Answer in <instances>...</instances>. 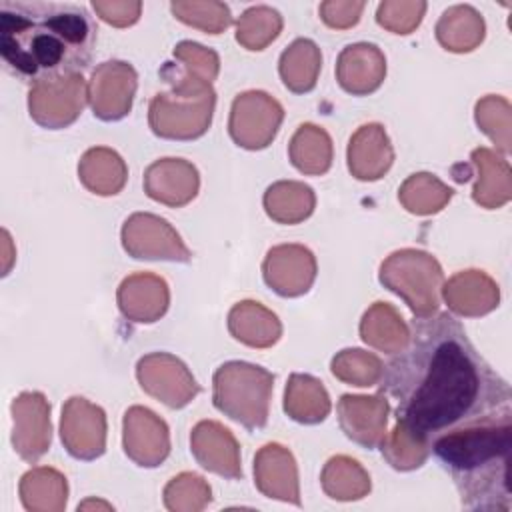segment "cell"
Here are the masks:
<instances>
[{
	"instance_id": "8fae6325",
	"label": "cell",
	"mask_w": 512,
	"mask_h": 512,
	"mask_svg": "<svg viewBox=\"0 0 512 512\" xmlns=\"http://www.w3.org/2000/svg\"><path fill=\"white\" fill-rule=\"evenodd\" d=\"M60 438L76 460H96L106 450V414L82 396L66 400L60 418Z\"/></svg>"
},
{
	"instance_id": "b9f144b4",
	"label": "cell",
	"mask_w": 512,
	"mask_h": 512,
	"mask_svg": "<svg viewBox=\"0 0 512 512\" xmlns=\"http://www.w3.org/2000/svg\"><path fill=\"white\" fill-rule=\"evenodd\" d=\"M88 506H104V508H112L110 504H106V502H94V500H88V502H84V504H78V510H84V508H88Z\"/></svg>"
},
{
	"instance_id": "60d3db41",
	"label": "cell",
	"mask_w": 512,
	"mask_h": 512,
	"mask_svg": "<svg viewBox=\"0 0 512 512\" xmlns=\"http://www.w3.org/2000/svg\"><path fill=\"white\" fill-rule=\"evenodd\" d=\"M380 446H382V454L388 460V464L402 472L420 468L426 462L428 452H430L428 446H424L422 442L412 438L398 424L392 428L390 436H386Z\"/></svg>"
},
{
	"instance_id": "cb8c5ba5",
	"label": "cell",
	"mask_w": 512,
	"mask_h": 512,
	"mask_svg": "<svg viewBox=\"0 0 512 512\" xmlns=\"http://www.w3.org/2000/svg\"><path fill=\"white\" fill-rule=\"evenodd\" d=\"M230 334L252 348H268L278 342L282 334V324L274 312L258 302L244 300L232 306L228 314Z\"/></svg>"
},
{
	"instance_id": "277c9868",
	"label": "cell",
	"mask_w": 512,
	"mask_h": 512,
	"mask_svg": "<svg viewBox=\"0 0 512 512\" xmlns=\"http://www.w3.org/2000/svg\"><path fill=\"white\" fill-rule=\"evenodd\" d=\"M160 74L172 84V90L156 94L150 102L148 122L152 132L168 140L200 138L214 114L216 92L212 84L184 78L168 68H162Z\"/></svg>"
},
{
	"instance_id": "30bf717a",
	"label": "cell",
	"mask_w": 512,
	"mask_h": 512,
	"mask_svg": "<svg viewBox=\"0 0 512 512\" xmlns=\"http://www.w3.org/2000/svg\"><path fill=\"white\" fill-rule=\"evenodd\" d=\"M136 378L146 394L170 408H184L200 392L186 364L166 352L142 356L136 364Z\"/></svg>"
},
{
	"instance_id": "ab89813d",
	"label": "cell",
	"mask_w": 512,
	"mask_h": 512,
	"mask_svg": "<svg viewBox=\"0 0 512 512\" xmlns=\"http://www.w3.org/2000/svg\"><path fill=\"white\" fill-rule=\"evenodd\" d=\"M174 58L180 62L182 68L174 66L172 62H166L164 68H168L184 78L212 84V80L218 76V70H220L218 54L202 44L180 42L174 50Z\"/></svg>"
},
{
	"instance_id": "d590c367",
	"label": "cell",
	"mask_w": 512,
	"mask_h": 512,
	"mask_svg": "<svg viewBox=\"0 0 512 512\" xmlns=\"http://www.w3.org/2000/svg\"><path fill=\"white\" fill-rule=\"evenodd\" d=\"M330 368L338 380L354 386H374L380 382L384 372L380 358L360 348H346L338 352L332 358Z\"/></svg>"
},
{
	"instance_id": "e0dca14e",
	"label": "cell",
	"mask_w": 512,
	"mask_h": 512,
	"mask_svg": "<svg viewBox=\"0 0 512 512\" xmlns=\"http://www.w3.org/2000/svg\"><path fill=\"white\" fill-rule=\"evenodd\" d=\"M190 450L204 470L228 480L242 478L238 442L220 422H198L190 434Z\"/></svg>"
},
{
	"instance_id": "d6986e66",
	"label": "cell",
	"mask_w": 512,
	"mask_h": 512,
	"mask_svg": "<svg viewBox=\"0 0 512 512\" xmlns=\"http://www.w3.org/2000/svg\"><path fill=\"white\" fill-rule=\"evenodd\" d=\"M254 484L266 498L300 506L296 460L288 448L276 442L258 450L254 458Z\"/></svg>"
},
{
	"instance_id": "836d02e7",
	"label": "cell",
	"mask_w": 512,
	"mask_h": 512,
	"mask_svg": "<svg viewBox=\"0 0 512 512\" xmlns=\"http://www.w3.org/2000/svg\"><path fill=\"white\" fill-rule=\"evenodd\" d=\"M320 482L326 496L340 502L360 500L370 492L368 472L348 456H332L322 470Z\"/></svg>"
},
{
	"instance_id": "ac0fdd59",
	"label": "cell",
	"mask_w": 512,
	"mask_h": 512,
	"mask_svg": "<svg viewBox=\"0 0 512 512\" xmlns=\"http://www.w3.org/2000/svg\"><path fill=\"white\" fill-rule=\"evenodd\" d=\"M200 176L194 164L182 158H162L150 164L144 172L146 194L170 208L186 206L196 198Z\"/></svg>"
},
{
	"instance_id": "e575fe53",
	"label": "cell",
	"mask_w": 512,
	"mask_h": 512,
	"mask_svg": "<svg viewBox=\"0 0 512 512\" xmlns=\"http://www.w3.org/2000/svg\"><path fill=\"white\" fill-rule=\"evenodd\" d=\"M454 190L440 182L434 174L418 172L412 174L398 190V200L402 206L412 214H436L440 212L448 200L452 198Z\"/></svg>"
},
{
	"instance_id": "2e32d148",
	"label": "cell",
	"mask_w": 512,
	"mask_h": 512,
	"mask_svg": "<svg viewBox=\"0 0 512 512\" xmlns=\"http://www.w3.org/2000/svg\"><path fill=\"white\" fill-rule=\"evenodd\" d=\"M388 400L382 394L376 396H352L344 394L338 400V420L342 432L362 448L374 450L386 438Z\"/></svg>"
},
{
	"instance_id": "74e56055",
	"label": "cell",
	"mask_w": 512,
	"mask_h": 512,
	"mask_svg": "<svg viewBox=\"0 0 512 512\" xmlns=\"http://www.w3.org/2000/svg\"><path fill=\"white\" fill-rule=\"evenodd\" d=\"M212 502V490L206 480L192 472L174 476L164 488V506L172 512H198Z\"/></svg>"
},
{
	"instance_id": "5bb4252c",
	"label": "cell",
	"mask_w": 512,
	"mask_h": 512,
	"mask_svg": "<svg viewBox=\"0 0 512 512\" xmlns=\"http://www.w3.org/2000/svg\"><path fill=\"white\" fill-rule=\"evenodd\" d=\"M262 274L276 294L286 298L302 296L316 278V258L306 246L280 244L268 250Z\"/></svg>"
},
{
	"instance_id": "8992f818",
	"label": "cell",
	"mask_w": 512,
	"mask_h": 512,
	"mask_svg": "<svg viewBox=\"0 0 512 512\" xmlns=\"http://www.w3.org/2000/svg\"><path fill=\"white\" fill-rule=\"evenodd\" d=\"M442 280L444 274L438 260L422 250H398L380 266V282L398 294L416 318L438 310Z\"/></svg>"
},
{
	"instance_id": "484cf974",
	"label": "cell",
	"mask_w": 512,
	"mask_h": 512,
	"mask_svg": "<svg viewBox=\"0 0 512 512\" xmlns=\"http://www.w3.org/2000/svg\"><path fill=\"white\" fill-rule=\"evenodd\" d=\"M472 162L478 168V180L472 192L474 202L488 210L504 206L512 196L508 162L488 148H476Z\"/></svg>"
},
{
	"instance_id": "6da1fadb",
	"label": "cell",
	"mask_w": 512,
	"mask_h": 512,
	"mask_svg": "<svg viewBox=\"0 0 512 512\" xmlns=\"http://www.w3.org/2000/svg\"><path fill=\"white\" fill-rule=\"evenodd\" d=\"M380 380V392L398 402L396 424L428 448L438 436L512 414L508 382L448 312L414 316Z\"/></svg>"
},
{
	"instance_id": "44dd1931",
	"label": "cell",
	"mask_w": 512,
	"mask_h": 512,
	"mask_svg": "<svg viewBox=\"0 0 512 512\" xmlns=\"http://www.w3.org/2000/svg\"><path fill=\"white\" fill-rule=\"evenodd\" d=\"M168 304V284L156 274L138 272L124 278L118 286V308L132 322H156L166 314Z\"/></svg>"
},
{
	"instance_id": "f546056e",
	"label": "cell",
	"mask_w": 512,
	"mask_h": 512,
	"mask_svg": "<svg viewBox=\"0 0 512 512\" xmlns=\"http://www.w3.org/2000/svg\"><path fill=\"white\" fill-rule=\"evenodd\" d=\"M288 156L292 166L302 174H326L332 166V140L324 128L302 124L288 144Z\"/></svg>"
},
{
	"instance_id": "9a60e30c",
	"label": "cell",
	"mask_w": 512,
	"mask_h": 512,
	"mask_svg": "<svg viewBox=\"0 0 512 512\" xmlns=\"http://www.w3.org/2000/svg\"><path fill=\"white\" fill-rule=\"evenodd\" d=\"M12 444L22 460L34 464L50 448V404L40 392H22L12 402Z\"/></svg>"
},
{
	"instance_id": "3957f363",
	"label": "cell",
	"mask_w": 512,
	"mask_h": 512,
	"mask_svg": "<svg viewBox=\"0 0 512 512\" xmlns=\"http://www.w3.org/2000/svg\"><path fill=\"white\" fill-rule=\"evenodd\" d=\"M430 448L450 472L464 508L480 512L512 510V414L438 436Z\"/></svg>"
},
{
	"instance_id": "f1b7e54d",
	"label": "cell",
	"mask_w": 512,
	"mask_h": 512,
	"mask_svg": "<svg viewBox=\"0 0 512 512\" xmlns=\"http://www.w3.org/2000/svg\"><path fill=\"white\" fill-rule=\"evenodd\" d=\"M360 336L368 346L386 354H396L408 342V326L394 306L376 302L362 316Z\"/></svg>"
},
{
	"instance_id": "4fadbf2b",
	"label": "cell",
	"mask_w": 512,
	"mask_h": 512,
	"mask_svg": "<svg viewBox=\"0 0 512 512\" xmlns=\"http://www.w3.org/2000/svg\"><path fill=\"white\" fill-rule=\"evenodd\" d=\"M122 446L126 456L142 466L156 468L170 454V434L166 422L144 406H132L122 422Z\"/></svg>"
},
{
	"instance_id": "7402d4cb",
	"label": "cell",
	"mask_w": 512,
	"mask_h": 512,
	"mask_svg": "<svg viewBox=\"0 0 512 512\" xmlns=\"http://www.w3.org/2000/svg\"><path fill=\"white\" fill-rule=\"evenodd\" d=\"M346 158L354 178L364 182L382 178L394 162V150L384 126L378 122L360 126L348 142Z\"/></svg>"
},
{
	"instance_id": "f35d334b",
	"label": "cell",
	"mask_w": 512,
	"mask_h": 512,
	"mask_svg": "<svg viewBox=\"0 0 512 512\" xmlns=\"http://www.w3.org/2000/svg\"><path fill=\"white\" fill-rule=\"evenodd\" d=\"M476 124L504 154L510 152V104L502 96L488 94L476 102Z\"/></svg>"
},
{
	"instance_id": "603a6c76",
	"label": "cell",
	"mask_w": 512,
	"mask_h": 512,
	"mask_svg": "<svg viewBox=\"0 0 512 512\" xmlns=\"http://www.w3.org/2000/svg\"><path fill=\"white\" fill-rule=\"evenodd\" d=\"M448 308L460 316H482L500 302L498 284L482 270L454 274L442 288Z\"/></svg>"
},
{
	"instance_id": "d6a6232c",
	"label": "cell",
	"mask_w": 512,
	"mask_h": 512,
	"mask_svg": "<svg viewBox=\"0 0 512 512\" xmlns=\"http://www.w3.org/2000/svg\"><path fill=\"white\" fill-rule=\"evenodd\" d=\"M436 38L450 52H470L484 38V20L472 6H454L438 20Z\"/></svg>"
},
{
	"instance_id": "1f68e13d",
	"label": "cell",
	"mask_w": 512,
	"mask_h": 512,
	"mask_svg": "<svg viewBox=\"0 0 512 512\" xmlns=\"http://www.w3.org/2000/svg\"><path fill=\"white\" fill-rule=\"evenodd\" d=\"M322 56L318 46L308 38L294 40L280 56V78L294 94L310 92L316 86Z\"/></svg>"
},
{
	"instance_id": "ba28073f",
	"label": "cell",
	"mask_w": 512,
	"mask_h": 512,
	"mask_svg": "<svg viewBox=\"0 0 512 512\" xmlns=\"http://www.w3.org/2000/svg\"><path fill=\"white\" fill-rule=\"evenodd\" d=\"M88 100V86L82 74L42 80L30 88V118L48 130L70 126Z\"/></svg>"
},
{
	"instance_id": "83f0119b",
	"label": "cell",
	"mask_w": 512,
	"mask_h": 512,
	"mask_svg": "<svg viewBox=\"0 0 512 512\" xmlns=\"http://www.w3.org/2000/svg\"><path fill=\"white\" fill-rule=\"evenodd\" d=\"M20 500L30 512H60L68 500L66 478L54 468H32L20 480Z\"/></svg>"
},
{
	"instance_id": "7c38bea8",
	"label": "cell",
	"mask_w": 512,
	"mask_h": 512,
	"mask_svg": "<svg viewBox=\"0 0 512 512\" xmlns=\"http://www.w3.org/2000/svg\"><path fill=\"white\" fill-rule=\"evenodd\" d=\"M136 70L122 60L102 62L88 82V102L96 118L114 122L124 118L136 92Z\"/></svg>"
},
{
	"instance_id": "d4e9b609",
	"label": "cell",
	"mask_w": 512,
	"mask_h": 512,
	"mask_svg": "<svg viewBox=\"0 0 512 512\" xmlns=\"http://www.w3.org/2000/svg\"><path fill=\"white\" fill-rule=\"evenodd\" d=\"M80 182L98 196L118 194L128 178V168L118 152L106 146L90 148L78 164Z\"/></svg>"
},
{
	"instance_id": "8d00e7d4",
	"label": "cell",
	"mask_w": 512,
	"mask_h": 512,
	"mask_svg": "<svg viewBox=\"0 0 512 512\" xmlns=\"http://www.w3.org/2000/svg\"><path fill=\"white\" fill-rule=\"evenodd\" d=\"M282 30V18L268 6L248 8L236 26V40L248 50H264Z\"/></svg>"
},
{
	"instance_id": "4dcf8cb0",
	"label": "cell",
	"mask_w": 512,
	"mask_h": 512,
	"mask_svg": "<svg viewBox=\"0 0 512 512\" xmlns=\"http://www.w3.org/2000/svg\"><path fill=\"white\" fill-rule=\"evenodd\" d=\"M314 190L302 182L282 180L264 192V210L278 224H298L314 212Z\"/></svg>"
},
{
	"instance_id": "5b68a950",
	"label": "cell",
	"mask_w": 512,
	"mask_h": 512,
	"mask_svg": "<svg viewBox=\"0 0 512 512\" xmlns=\"http://www.w3.org/2000/svg\"><path fill=\"white\" fill-rule=\"evenodd\" d=\"M212 402L216 410L248 430L264 428L268 422L274 376L256 364L226 362L214 372Z\"/></svg>"
},
{
	"instance_id": "7a4b0ae2",
	"label": "cell",
	"mask_w": 512,
	"mask_h": 512,
	"mask_svg": "<svg viewBox=\"0 0 512 512\" xmlns=\"http://www.w3.org/2000/svg\"><path fill=\"white\" fill-rule=\"evenodd\" d=\"M96 26L76 2L2 0L0 54L6 66L32 86L90 66Z\"/></svg>"
},
{
	"instance_id": "9c48e42d",
	"label": "cell",
	"mask_w": 512,
	"mask_h": 512,
	"mask_svg": "<svg viewBox=\"0 0 512 512\" xmlns=\"http://www.w3.org/2000/svg\"><path fill=\"white\" fill-rule=\"evenodd\" d=\"M122 246L136 260L190 262L192 252L180 234L160 216L136 212L122 226Z\"/></svg>"
},
{
	"instance_id": "ffe728a7",
	"label": "cell",
	"mask_w": 512,
	"mask_h": 512,
	"mask_svg": "<svg viewBox=\"0 0 512 512\" xmlns=\"http://www.w3.org/2000/svg\"><path fill=\"white\" fill-rule=\"evenodd\" d=\"M386 76V58L376 44H348L336 62V80L352 96H366L380 88Z\"/></svg>"
},
{
	"instance_id": "4316f807",
	"label": "cell",
	"mask_w": 512,
	"mask_h": 512,
	"mask_svg": "<svg viewBox=\"0 0 512 512\" xmlns=\"http://www.w3.org/2000/svg\"><path fill=\"white\" fill-rule=\"evenodd\" d=\"M284 412L300 424H318L330 414V398L320 380L292 374L284 392Z\"/></svg>"
},
{
	"instance_id": "52a82bcc",
	"label": "cell",
	"mask_w": 512,
	"mask_h": 512,
	"mask_svg": "<svg viewBox=\"0 0 512 512\" xmlns=\"http://www.w3.org/2000/svg\"><path fill=\"white\" fill-rule=\"evenodd\" d=\"M284 120L282 104L262 90H248L234 98L228 132L246 150L266 148Z\"/></svg>"
}]
</instances>
